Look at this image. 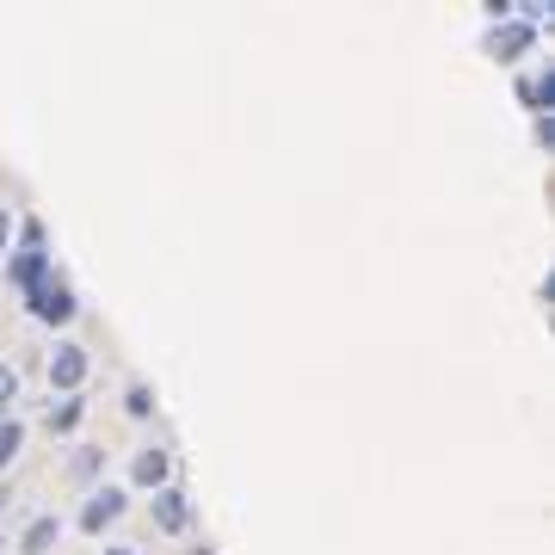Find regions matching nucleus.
Here are the masks:
<instances>
[{
    "mask_svg": "<svg viewBox=\"0 0 555 555\" xmlns=\"http://www.w3.org/2000/svg\"><path fill=\"white\" fill-rule=\"evenodd\" d=\"M25 296H31V315H37V321H50V327L74 321V290H68V284H62L56 272H50L44 284H31Z\"/></svg>",
    "mask_w": 555,
    "mask_h": 555,
    "instance_id": "1",
    "label": "nucleus"
},
{
    "mask_svg": "<svg viewBox=\"0 0 555 555\" xmlns=\"http://www.w3.org/2000/svg\"><path fill=\"white\" fill-rule=\"evenodd\" d=\"M81 377H87V352H81V346H56V358H50V389L74 395V389H81Z\"/></svg>",
    "mask_w": 555,
    "mask_h": 555,
    "instance_id": "2",
    "label": "nucleus"
},
{
    "mask_svg": "<svg viewBox=\"0 0 555 555\" xmlns=\"http://www.w3.org/2000/svg\"><path fill=\"white\" fill-rule=\"evenodd\" d=\"M111 518H124V488H99V494L81 506V531H105Z\"/></svg>",
    "mask_w": 555,
    "mask_h": 555,
    "instance_id": "3",
    "label": "nucleus"
},
{
    "mask_svg": "<svg viewBox=\"0 0 555 555\" xmlns=\"http://www.w3.org/2000/svg\"><path fill=\"white\" fill-rule=\"evenodd\" d=\"M7 278H13L19 290H31V284H44V278H50V253H44V247H25V253L13 259V266H7Z\"/></svg>",
    "mask_w": 555,
    "mask_h": 555,
    "instance_id": "4",
    "label": "nucleus"
},
{
    "mask_svg": "<svg viewBox=\"0 0 555 555\" xmlns=\"http://www.w3.org/2000/svg\"><path fill=\"white\" fill-rule=\"evenodd\" d=\"M167 469H173L167 451L148 444V451H136V469H130V475H136V488H155V494H161V488H167Z\"/></svg>",
    "mask_w": 555,
    "mask_h": 555,
    "instance_id": "5",
    "label": "nucleus"
},
{
    "mask_svg": "<svg viewBox=\"0 0 555 555\" xmlns=\"http://www.w3.org/2000/svg\"><path fill=\"white\" fill-rule=\"evenodd\" d=\"M155 525H161V531H185V525H192V512H185V494H179V488H161V494H155Z\"/></svg>",
    "mask_w": 555,
    "mask_h": 555,
    "instance_id": "6",
    "label": "nucleus"
},
{
    "mask_svg": "<svg viewBox=\"0 0 555 555\" xmlns=\"http://www.w3.org/2000/svg\"><path fill=\"white\" fill-rule=\"evenodd\" d=\"M56 537H62V525H56V518L44 512V518H31V525H25V537H19V549H25V555H44V549H50Z\"/></svg>",
    "mask_w": 555,
    "mask_h": 555,
    "instance_id": "7",
    "label": "nucleus"
},
{
    "mask_svg": "<svg viewBox=\"0 0 555 555\" xmlns=\"http://www.w3.org/2000/svg\"><path fill=\"white\" fill-rule=\"evenodd\" d=\"M531 50V25H506V31H494V56L500 62H518Z\"/></svg>",
    "mask_w": 555,
    "mask_h": 555,
    "instance_id": "8",
    "label": "nucleus"
},
{
    "mask_svg": "<svg viewBox=\"0 0 555 555\" xmlns=\"http://www.w3.org/2000/svg\"><path fill=\"white\" fill-rule=\"evenodd\" d=\"M81 414H87V401L81 395H62V407H50V432H74V426H81Z\"/></svg>",
    "mask_w": 555,
    "mask_h": 555,
    "instance_id": "9",
    "label": "nucleus"
},
{
    "mask_svg": "<svg viewBox=\"0 0 555 555\" xmlns=\"http://www.w3.org/2000/svg\"><path fill=\"white\" fill-rule=\"evenodd\" d=\"M19 444H25V426L19 420H0V469L19 457Z\"/></svg>",
    "mask_w": 555,
    "mask_h": 555,
    "instance_id": "10",
    "label": "nucleus"
},
{
    "mask_svg": "<svg viewBox=\"0 0 555 555\" xmlns=\"http://www.w3.org/2000/svg\"><path fill=\"white\" fill-rule=\"evenodd\" d=\"M549 99H555V74H537V81H525V105H531V111H543Z\"/></svg>",
    "mask_w": 555,
    "mask_h": 555,
    "instance_id": "11",
    "label": "nucleus"
},
{
    "mask_svg": "<svg viewBox=\"0 0 555 555\" xmlns=\"http://www.w3.org/2000/svg\"><path fill=\"white\" fill-rule=\"evenodd\" d=\"M148 407H155V395H148V389H142V383H136V389H130V414H136V420H142V414H148Z\"/></svg>",
    "mask_w": 555,
    "mask_h": 555,
    "instance_id": "12",
    "label": "nucleus"
},
{
    "mask_svg": "<svg viewBox=\"0 0 555 555\" xmlns=\"http://www.w3.org/2000/svg\"><path fill=\"white\" fill-rule=\"evenodd\" d=\"M13 389H19V377H13L7 364H0V401H13Z\"/></svg>",
    "mask_w": 555,
    "mask_h": 555,
    "instance_id": "13",
    "label": "nucleus"
},
{
    "mask_svg": "<svg viewBox=\"0 0 555 555\" xmlns=\"http://www.w3.org/2000/svg\"><path fill=\"white\" fill-rule=\"evenodd\" d=\"M7 235H13V216H7V210H0V247H7Z\"/></svg>",
    "mask_w": 555,
    "mask_h": 555,
    "instance_id": "14",
    "label": "nucleus"
},
{
    "mask_svg": "<svg viewBox=\"0 0 555 555\" xmlns=\"http://www.w3.org/2000/svg\"><path fill=\"white\" fill-rule=\"evenodd\" d=\"M99 555H136V549H99Z\"/></svg>",
    "mask_w": 555,
    "mask_h": 555,
    "instance_id": "15",
    "label": "nucleus"
},
{
    "mask_svg": "<svg viewBox=\"0 0 555 555\" xmlns=\"http://www.w3.org/2000/svg\"><path fill=\"white\" fill-rule=\"evenodd\" d=\"M7 500H13V494H7V488H0V512H7Z\"/></svg>",
    "mask_w": 555,
    "mask_h": 555,
    "instance_id": "16",
    "label": "nucleus"
}]
</instances>
